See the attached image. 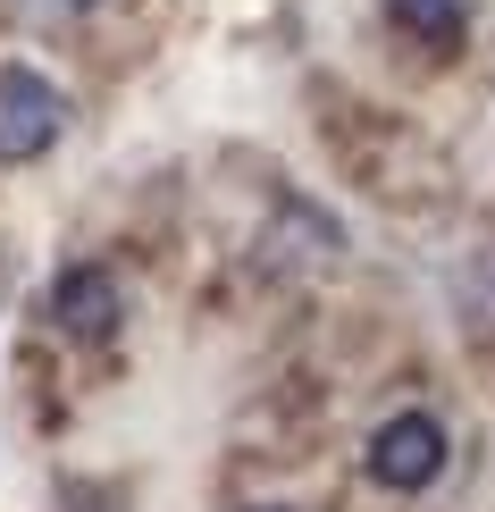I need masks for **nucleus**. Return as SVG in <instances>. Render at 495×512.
Returning <instances> with one entry per match:
<instances>
[{"mask_svg": "<svg viewBox=\"0 0 495 512\" xmlns=\"http://www.w3.org/2000/svg\"><path fill=\"white\" fill-rule=\"evenodd\" d=\"M445 471V429L428 412H395L386 429L370 437V479L395 487V496H412V487H428Z\"/></svg>", "mask_w": 495, "mask_h": 512, "instance_id": "2", "label": "nucleus"}, {"mask_svg": "<svg viewBox=\"0 0 495 512\" xmlns=\"http://www.w3.org/2000/svg\"><path fill=\"white\" fill-rule=\"evenodd\" d=\"M386 17L412 42H428V51H454L462 26H470V0H386Z\"/></svg>", "mask_w": 495, "mask_h": 512, "instance_id": "4", "label": "nucleus"}, {"mask_svg": "<svg viewBox=\"0 0 495 512\" xmlns=\"http://www.w3.org/2000/svg\"><path fill=\"white\" fill-rule=\"evenodd\" d=\"M51 319L68 336H84V345H101V336L118 328V277L110 269H68L51 286Z\"/></svg>", "mask_w": 495, "mask_h": 512, "instance_id": "3", "label": "nucleus"}, {"mask_svg": "<svg viewBox=\"0 0 495 512\" xmlns=\"http://www.w3.org/2000/svg\"><path fill=\"white\" fill-rule=\"evenodd\" d=\"M68 135V93L34 68H0V168H26Z\"/></svg>", "mask_w": 495, "mask_h": 512, "instance_id": "1", "label": "nucleus"}, {"mask_svg": "<svg viewBox=\"0 0 495 512\" xmlns=\"http://www.w3.org/2000/svg\"><path fill=\"white\" fill-rule=\"evenodd\" d=\"M68 9H101V0H68Z\"/></svg>", "mask_w": 495, "mask_h": 512, "instance_id": "5", "label": "nucleus"}]
</instances>
